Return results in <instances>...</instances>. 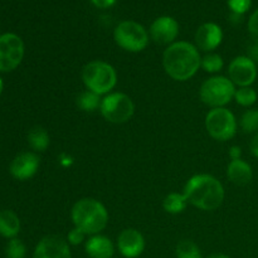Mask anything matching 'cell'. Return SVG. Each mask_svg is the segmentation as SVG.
I'll list each match as a JSON object with an SVG mask.
<instances>
[{
  "label": "cell",
  "instance_id": "obj_1",
  "mask_svg": "<svg viewBox=\"0 0 258 258\" xmlns=\"http://www.w3.org/2000/svg\"><path fill=\"white\" fill-rule=\"evenodd\" d=\"M165 72L175 81H188L202 66L199 49L188 42H175L169 45L163 55Z\"/></svg>",
  "mask_w": 258,
  "mask_h": 258
},
{
  "label": "cell",
  "instance_id": "obj_2",
  "mask_svg": "<svg viewBox=\"0 0 258 258\" xmlns=\"http://www.w3.org/2000/svg\"><path fill=\"white\" fill-rule=\"evenodd\" d=\"M184 194L191 206L202 211H216L224 201L221 181L209 174H197L186 181Z\"/></svg>",
  "mask_w": 258,
  "mask_h": 258
},
{
  "label": "cell",
  "instance_id": "obj_3",
  "mask_svg": "<svg viewBox=\"0 0 258 258\" xmlns=\"http://www.w3.org/2000/svg\"><path fill=\"white\" fill-rule=\"evenodd\" d=\"M75 227L86 234L95 236L106 228L108 222V213L101 202L93 198H83L76 202L71 211Z\"/></svg>",
  "mask_w": 258,
  "mask_h": 258
},
{
  "label": "cell",
  "instance_id": "obj_4",
  "mask_svg": "<svg viewBox=\"0 0 258 258\" xmlns=\"http://www.w3.org/2000/svg\"><path fill=\"white\" fill-rule=\"evenodd\" d=\"M82 80L87 90L101 96L108 93L115 87L117 75L110 63L103 60H92L83 67Z\"/></svg>",
  "mask_w": 258,
  "mask_h": 258
},
{
  "label": "cell",
  "instance_id": "obj_5",
  "mask_svg": "<svg viewBox=\"0 0 258 258\" xmlns=\"http://www.w3.org/2000/svg\"><path fill=\"white\" fill-rule=\"evenodd\" d=\"M201 100L213 108L223 107L234 97L236 88L229 78L223 76L208 78L201 87Z\"/></svg>",
  "mask_w": 258,
  "mask_h": 258
},
{
  "label": "cell",
  "instance_id": "obj_6",
  "mask_svg": "<svg viewBox=\"0 0 258 258\" xmlns=\"http://www.w3.org/2000/svg\"><path fill=\"white\" fill-rule=\"evenodd\" d=\"M113 38L118 47L127 52H141L149 43V33L145 28L134 20L121 22L113 32Z\"/></svg>",
  "mask_w": 258,
  "mask_h": 258
},
{
  "label": "cell",
  "instance_id": "obj_7",
  "mask_svg": "<svg viewBox=\"0 0 258 258\" xmlns=\"http://www.w3.org/2000/svg\"><path fill=\"white\" fill-rule=\"evenodd\" d=\"M100 111L103 117L112 123L127 122L135 112V105L127 95L113 92L102 98Z\"/></svg>",
  "mask_w": 258,
  "mask_h": 258
},
{
  "label": "cell",
  "instance_id": "obj_8",
  "mask_svg": "<svg viewBox=\"0 0 258 258\" xmlns=\"http://www.w3.org/2000/svg\"><path fill=\"white\" fill-rule=\"evenodd\" d=\"M206 127L213 139L227 141L236 135L237 121L233 113L227 108H212L206 116Z\"/></svg>",
  "mask_w": 258,
  "mask_h": 258
},
{
  "label": "cell",
  "instance_id": "obj_9",
  "mask_svg": "<svg viewBox=\"0 0 258 258\" xmlns=\"http://www.w3.org/2000/svg\"><path fill=\"white\" fill-rule=\"evenodd\" d=\"M24 43L19 35L5 33L0 35V72H12L22 63Z\"/></svg>",
  "mask_w": 258,
  "mask_h": 258
},
{
  "label": "cell",
  "instance_id": "obj_10",
  "mask_svg": "<svg viewBox=\"0 0 258 258\" xmlns=\"http://www.w3.org/2000/svg\"><path fill=\"white\" fill-rule=\"evenodd\" d=\"M229 80L239 87H249L256 81V63L246 55L236 57L228 67Z\"/></svg>",
  "mask_w": 258,
  "mask_h": 258
},
{
  "label": "cell",
  "instance_id": "obj_11",
  "mask_svg": "<svg viewBox=\"0 0 258 258\" xmlns=\"http://www.w3.org/2000/svg\"><path fill=\"white\" fill-rule=\"evenodd\" d=\"M33 258H72L70 243L62 237L47 236L37 244Z\"/></svg>",
  "mask_w": 258,
  "mask_h": 258
},
{
  "label": "cell",
  "instance_id": "obj_12",
  "mask_svg": "<svg viewBox=\"0 0 258 258\" xmlns=\"http://www.w3.org/2000/svg\"><path fill=\"white\" fill-rule=\"evenodd\" d=\"M179 34V23L171 17H160L150 27V37L158 44H173Z\"/></svg>",
  "mask_w": 258,
  "mask_h": 258
},
{
  "label": "cell",
  "instance_id": "obj_13",
  "mask_svg": "<svg viewBox=\"0 0 258 258\" xmlns=\"http://www.w3.org/2000/svg\"><path fill=\"white\" fill-rule=\"evenodd\" d=\"M117 248L126 258H136L140 256L145 248V239L139 231L126 228L118 234Z\"/></svg>",
  "mask_w": 258,
  "mask_h": 258
},
{
  "label": "cell",
  "instance_id": "obj_14",
  "mask_svg": "<svg viewBox=\"0 0 258 258\" xmlns=\"http://www.w3.org/2000/svg\"><path fill=\"white\" fill-rule=\"evenodd\" d=\"M39 168V158L34 153H22L10 163V174L18 180H28L35 175Z\"/></svg>",
  "mask_w": 258,
  "mask_h": 258
},
{
  "label": "cell",
  "instance_id": "obj_15",
  "mask_svg": "<svg viewBox=\"0 0 258 258\" xmlns=\"http://www.w3.org/2000/svg\"><path fill=\"white\" fill-rule=\"evenodd\" d=\"M223 39L222 28L216 23H204L196 33V47L203 52H212L216 49Z\"/></svg>",
  "mask_w": 258,
  "mask_h": 258
},
{
  "label": "cell",
  "instance_id": "obj_16",
  "mask_svg": "<svg viewBox=\"0 0 258 258\" xmlns=\"http://www.w3.org/2000/svg\"><path fill=\"white\" fill-rule=\"evenodd\" d=\"M86 253L91 258H111L115 253V246L110 238L95 234L86 242Z\"/></svg>",
  "mask_w": 258,
  "mask_h": 258
},
{
  "label": "cell",
  "instance_id": "obj_17",
  "mask_svg": "<svg viewBox=\"0 0 258 258\" xmlns=\"http://www.w3.org/2000/svg\"><path fill=\"white\" fill-rule=\"evenodd\" d=\"M227 178L236 185H246L253 178L252 168L248 163L241 160H232L227 168Z\"/></svg>",
  "mask_w": 258,
  "mask_h": 258
},
{
  "label": "cell",
  "instance_id": "obj_18",
  "mask_svg": "<svg viewBox=\"0 0 258 258\" xmlns=\"http://www.w3.org/2000/svg\"><path fill=\"white\" fill-rule=\"evenodd\" d=\"M20 231V221L12 211H0V234L5 238H15Z\"/></svg>",
  "mask_w": 258,
  "mask_h": 258
},
{
  "label": "cell",
  "instance_id": "obj_19",
  "mask_svg": "<svg viewBox=\"0 0 258 258\" xmlns=\"http://www.w3.org/2000/svg\"><path fill=\"white\" fill-rule=\"evenodd\" d=\"M188 199H186L185 194L180 193H170L164 198L163 201V208L164 211L168 212L170 214H179L181 212L185 211L186 206H188Z\"/></svg>",
  "mask_w": 258,
  "mask_h": 258
},
{
  "label": "cell",
  "instance_id": "obj_20",
  "mask_svg": "<svg viewBox=\"0 0 258 258\" xmlns=\"http://www.w3.org/2000/svg\"><path fill=\"white\" fill-rule=\"evenodd\" d=\"M28 143L35 151H45L49 146V135L43 127H33L28 134Z\"/></svg>",
  "mask_w": 258,
  "mask_h": 258
},
{
  "label": "cell",
  "instance_id": "obj_21",
  "mask_svg": "<svg viewBox=\"0 0 258 258\" xmlns=\"http://www.w3.org/2000/svg\"><path fill=\"white\" fill-rule=\"evenodd\" d=\"M101 98L100 95L92 92V91L87 90L85 92L81 93L77 97V106L82 111H86V112H92V111L97 110L101 106Z\"/></svg>",
  "mask_w": 258,
  "mask_h": 258
},
{
  "label": "cell",
  "instance_id": "obj_22",
  "mask_svg": "<svg viewBox=\"0 0 258 258\" xmlns=\"http://www.w3.org/2000/svg\"><path fill=\"white\" fill-rule=\"evenodd\" d=\"M176 258H202L199 247L190 239H183L176 244Z\"/></svg>",
  "mask_w": 258,
  "mask_h": 258
},
{
  "label": "cell",
  "instance_id": "obj_23",
  "mask_svg": "<svg viewBox=\"0 0 258 258\" xmlns=\"http://www.w3.org/2000/svg\"><path fill=\"white\" fill-rule=\"evenodd\" d=\"M234 98L238 105L248 107L257 101V92L251 87H241L234 93Z\"/></svg>",
  "mask_w": 258,
  "mask_h": 258
},
{
  "label": "cell",
  "instance_id": "obj_24",
  "mask_svg": "<svg viewBox=\"0 0 258 258\" xmlns=\"http://www.w3.org/2000/svg\"><path fill=\"white\" fill-rule=\"evenodd\" d=\"M241 127L246 134L256 133L258 130V110H248L242 115Z\"/></svg>",
  "mask_w": 258,
  "mask_h": 258
},
{
  "label": "cell",
  "instance_id": "obj_25",
  "mask_svg": "<svg viewBox=\"0 0 258 258\" xmlns=\"http://www.w3.org/2000/svg\"><path fill=\"white\" fill-rule=\"evenodd\" d=\"M202 67L204 68L206 72L216 73L222 70L223 67V58L216 53H209L202 58Z\"/></svg>",
  "mask_w": 258,
  "mask_h": 258
},
{
  "label": "cell",
  "instance_id": "obj_26",
  "mask_svg": "<svg viewBox=\"0 0 258 258\" xmlns=\"http://www.w3.org/2000/svg\"><path fill=\"white\" fill-rule=\"evenodd\" d=\"M8 258H24L27 254V247L20 239L12 238L7 246Z\"/></svg>",
  "mask_w": 258,
  "mask_h": 258
},
{
  "label": "cell",
  "instance_id": "obj_27",
  "mask_svg": "<svg viewBox=\"0 0 258 258\" xmlns=\"http://www.w3.org/2000/svg\"><path fill=\"white\" fill-rule=\"evenodd\" d=\"M252 0H228L229 9L236 15H243L249 10Z\"/></svg>",
  "mask_w": 258,
  "mask_h": 258
},
{
  "label": "cell",
  "instance_id": "obj_28",
  "mask_svg": "<svg viewBox=\"0 0 258 258\" xmlns=\"http://www.w3.org/2000/svg\"><path fill=\"white\" fill-rule=\"evenodd\" d=\"M86 236H87V234H86L85 232L81 231L77 227H75V228H73L72 231H70V233H68L67 242L70 244H72V246H78V244H81L85 241Z\"/></svg>",
  "mask_w": 258,
  "mask_h": 258
},
{
  "label": "cell",
  "instance_id": "obj_29",
  "mask_svg": "<svg viewBox=\"0 0 258 258\" xmlns=\"http://www.w3.org/2000/svg\"><path fill=\"white\" fill-rule=\"evenodd\" d=\"M248 30L256 42H258V9L251 15L248 20Z\"/></svg>",
  "mask_w": 258,
  "mask_h": 258
},
{
  "label": "cell",
  "instance_id": "obj_30",
  "mask_svg": "<svg viewBox=\"0 0 258 258\" xmlns=\"http://www.w3.org/2000/svg\"><path fill=\"white\" fill-rule=\"evenodd\" d=\"M117 0H91L93 5L96 8H100V9H107V8L112 7Z\"/></svg>",
  "mask_w": 258,
  "mask_h": 258
},
{
  "label": "cell",
  "instance_id": "obj_31",
  "mask_svg": "<svg viewBox=\"0 0 258 258\" xmlns=\"http://www.w3.org/2000/svg\"><path fill=\"white\" fill-rule=\"evenodd\" d=\"M241 148H238V146H232L231 150H229V156L232 158V160H238V159H241Z\"/></svg>",
  "mask_w": 258,
  "mask_h": 258
},
{
  "label": "cell",
  "instance_id": "obj_32",
  "mask_svg": "<svg viewBox=\"0 0 258 258\" xmlns=\"http://www.w3.org/2000/svg\"><path fill=\"white\" fill-rule=\"evenodd\" d=\"M251 151L256 158H258V134L253 138V140L251 141Z\"/></svg>",
  "mask_w": 258,
  "mask_h": 258
},
{
  "label": "cell",
  "instance_id": "obj_33",
  "mask_svg": "<svg viewBox=\"0 0 258 258\" xmlns=\"http://www.w3.org/2000/svg\"><path fill=\"white\" fill-rule=\"evenodd\" d=\"M251 58L252 60H257L258 62V44L257 45H254V47H252V49H251Z\"/></svg>",
  "mask_w": 258,
  "mask_h": 258
},
{
  "label": "cell",
  "instance_id": "obj_34",
  "mask_svg": "<svg viewBox=\"0 0 258 258\" xmlns=\"http://www.w3.org/2000/svg\"><path fill=\"white\" fill-rule=\"evenodd\" d=\"M207 258H231V257L226 256V254H223V253H213V254H211V256H208Z\"/></svg>",
  "mask_w": 258,
  "mask_h": 258
},
{
  "label": "cell",
  "instance_id": "obj_35",
  "mask_svg": "<svg viewBox=\"0 0 258 258\" xmlns=\"http://www.w3.org/2000/svg\"><path fill=\"white\" fill-rule=\"evenodd\" d=\"M3 88H4V82H3V78L0 77V95H2L3 92Z\"/></svg>",
  "mask_w": 258,
  "mask_h": 258
}]
</instances>
